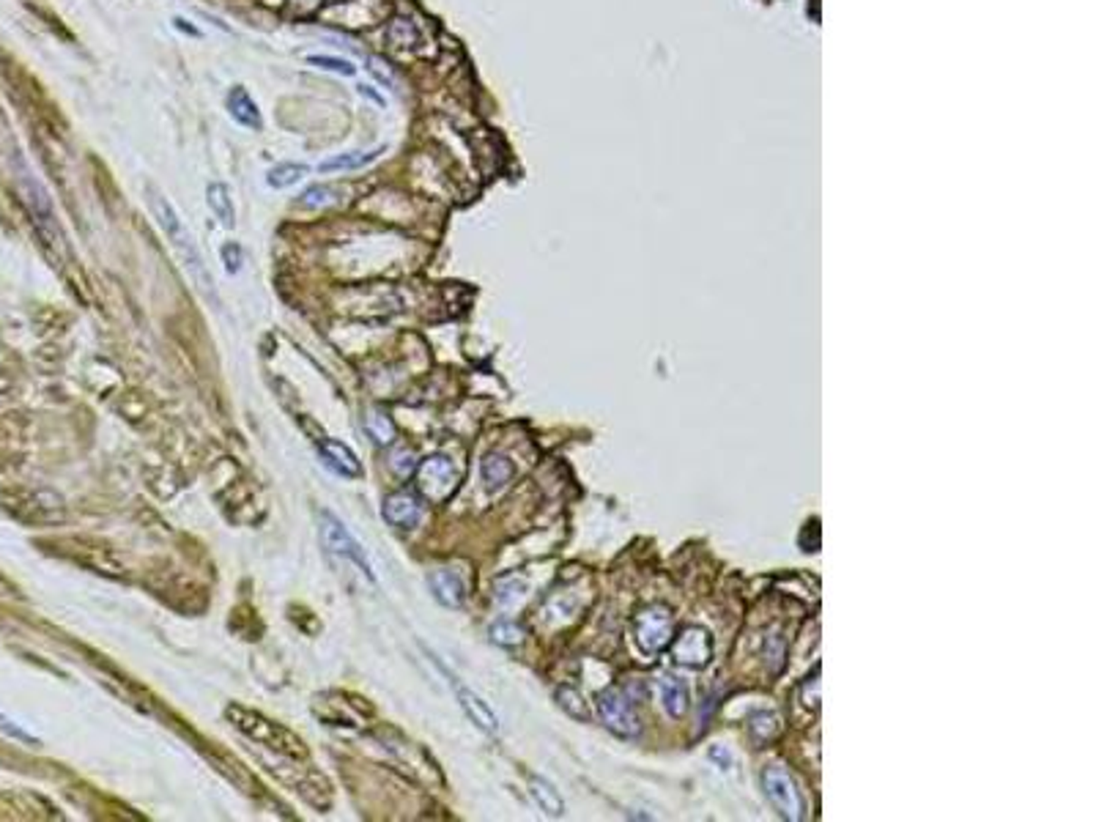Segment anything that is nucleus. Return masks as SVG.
Segmentation results:
<instances>
[{
  "label": "nucleus",
  "mask_w": 1096,
  "mask_h": 822,
  "mask_svg": "<svg viewBox=\"0 0 1096 822\" xmlns=\"http://www.w3.org/2000/svg\"><path fill=\"white\" fill-rule=\"evenodd\" d=\"M146 195H148V209H151L154 220L159 222V228H162V233L167 236L170 247H173L176 255L181 258L184 269L189 271V278L197 283V288H201L206 297H214V280L209 278L206 263H204V255H201V250H197L192 233L186 231L184 220L178 217L176 206H173L157 187H146Z\"/></svg>",
  "instance_id": "f257e3e1"
},
{
  "label": "nucleus",
  "mask_w": 1096,
  "mask_h": 822,
  "mask_svg": "<svg viewBox=\"0 0 1096 822\" xmlns=\"http://www.w3.org/2000/svg\"><path fill=\"white\" fill-rule=\"evenodd\" d=\"M225 718L233 723L236 732H242L247 741H253V743H258V746H263L269 751H277L285 760H305L308 757V749H305L302 738L293 735L291 729H285L282 723L266 718L258 710H250L244 704H228Z\"/></svg>",
  "instance_id": "f03ea898"
},
{
  "label": "nucleus",
  "mask_w": 1096,
  "mask_h": 822,
  "mask_svg": "<svg viewBox=\"0 0 1096 822\" xmlns=\"http://www.w3.org/2000/svg\"><path fill=\"white\" fill-rule=\"evenodd\" d=\"M17 190H20L23 203H25L28 214L33 217V225H36L39 236L44 239V244L52 247V250H63V233H61V225L55 220L52 201H50L47 190L42 187V181L23 162H20V170H17Z\"/></svg>",
  "instance_id": "7ed1b4c3"
},
{
  "label": "nucleus",
  "mask_w": 1096,
  "mask_h": 822,
  "mask_svg": "<svg viewBox=\"0 0 1096 822\" xmlns=\"http://www.w3.org/2000/svg\"><path fill=\"white\" fill-rule=\"evenodd\" d=\"M319 532H321L324 548H327L332 557L343 560L346 565H354L367 581H376V573H373V565H370V560H367V554H365V548L359 545V540L346 529V524H343L338 515L321 513V526H319Z\"/></svg>",
  "instance_id": "20e7f679"
},
{
  "label": "nucleus",
  "mask_w": 1096,
  "mask_h": 822,
  "mask_svg": "<svg viewBox=\"0 0 1096 822\" xmlns=\"http://www.w3.org/2000/svg\"><path fill=\"white\" fill-rule=\"evenodd\" d=\"M762 789H765L767 800L773 803V808H776L784 819H789V822L806 819V811H809L806 798H804L798 781L792 779V773H789L786 768H781V765L765 768V773H762Z\"/></svg>",
  "instance_id": "39448f33"
},
{
  "label": "nucleus",
  "mask_w": 1096,
  "mask_h": 822,
  "mask_svg": "<svg viewBox=\"0 0 1096 822\" xmlns=\"http://www.w3.org/2000/svg\"><path fill=\"white\" fill-rule=\"evenodd\" d=\"M672 630H674V619L663 603H653V606L642 609L634 619V638H636V647L644 656L663 653L672 642Z\"/></svg>",
  "instance_id": "423d86ee"
},
{
  "label": "nucleus",
  "mask_w": 1096,
  "mask_h": 822,
  "mask_svg": "<svg viewBox=\"0 0 1096 822\" xmlns=\"http://www.w3.org/2000/svg\"><path fill=\"white\" fill-rule=\"evenodd\" d=\"M4 507L23 521H52L61 515L63 499L47 488H31V491H12Z\"/></svg>",
  "instance_id": "0eeeda50"
},
{
  "label": "nucleus",
  "mask_w": 1096,
  "mask_h": 822,
  "mask_svg": "<svg viewBox=\"0 0 1096 822\" xmlns=\"http://www.w3.org/2000/svg\"><path fill=\"white\" fill-rule=\"evenodd\" d=\"M597 713L617 738L639 735V718L634 713V704L620 688H606L604 694H597Z\"/></svg>",
  "instance_id": "6e6552de"
},
{
  "label": "nucleus",
  "mask_w": 1096,
  "mask_h": 822,
  "mask_svg": "<svg viewBox=\"0 0 1096 822\" xmlns=\"http://www.w3.org/2000/svg\"><path fill=\"white\" fill-rule=\"evenodd\" d=\"M672 656L685 669H705L713 658V636L702 625H688L674 638Z\"/></svg>",
  "instance_id": "1a4fd4ad"
},
{
  "label": "nucleus",
  "mask_w": 1096,
  "mask_h": 822,
  "mask_svg": "<svg viewBox=\"0 0 1096 822\" xmlns=\"http://www.w3.org/2000/svg\"><path fill=\"white\" fill-rule=\"evenodd\" d=\"M423 513H425L423 499L412 491H395L381 505L384 521L397 529H415L423 521Z\"/></svg>",
  "instance_id": "9d476101"
},
{
  "label": "nucleus",
  "mask_w": 1096,
  "mask_h": 822,
  "mask_svg": "<svg viewBox=\"0 0 1096 822\" xmlns=\"http://www.w3.org/2000/svg\"><path fill=\"white\" fill-rule=\"evenodd\" d=\"M420 483L431 496H436V499L447 496L453 491V486H455L453 461L444 458V455H431V458H425L420 464Z\"/></svg>",
  "instance_id": "9b49d317"
},
{
  "label": "nucleus",
  "mask_w": 1096,
  "mask_h": 822,
  "mask_svg": "<svg viewBox=\"0 0 1096 822\" xmlns=\"http://www.w3.org/2000/svg\"><path fill=\"white\" fill-rule=\"evenodd\" d=\"M455 696H458L461 710L466 713V718H469L477 729H482L485 735H496V732H500V718H496V713L491 710V704H488L480 694H474V691L466 688V685H455Z\"/></svg>",
  "instance_id": "f8f14e48"
},
{
  "label": "nucleus",
  "mask_w": 1096,
  "mask_h": 822,
  "mask_svg": "<svg viewBox=\"0 0 1096 822\" xmlns=\"http://www.w3.org/2000/svg\"><path fill=\"white\" fill-rule=\"evenodd\" d=\"M319 452H321L324 464L329 469H335L338 475H343V477H359L362 475V464H359L357 452L348 444H343L338 439H321Z\"/></svg>",
  "instance_id": "ddd939ff"
},
{
  "label": "nucleus",
  "mask_w": 1096,
  "mask_h": 822,
  "mask_svg": "<svg viewBox=\"0 0 1096 822\" xmlns=\"http://www.w3.org/2000/svg\"><path fill=\"white\" fill-rule=\"evenodd\" d=\"M428 587H431L434 598L447 609H461L466 600V584L453 571H434L428 576Z\"/></svg>",
  "instance_id": "4468645a"
},
{
  "label": "nucleus",
  "mask_w": 1096,
  "mask_h": 822,
  "mask_svg": "<svg viewBox=\"0 0 1096 822\" xmlns=\"http://www.w3.org/2000/svg\"><path fill=\"white\" fill-rule=\"evenodd\" d=\"M225 105H228V113H231V118H233L236 124H242V127H247V129H261V127H263L261 110H258L255 99L250 97V90H247L244 85H233V88L228 90Z\"/></svg>",
  "instance_id": "2eb2a0df"
},
{
  "label": "nucleus",
  "mask_w": 1096,
  "mask_h": 822,
  "mask_svg": "<svg viewBox=\"0 0 1096 822\" xmlns=\"http://www.w3.org/2000/svg\"><path fill=\"white\" fill-rule=\"evenodd\" d=\"M480 477L488 491H502L505 486L513 483L516 477V464L508 458L505 452H488L480 464Z\"/></svg>",
  "instance_id": "dca6fc26"
},
{
  "label": "nucleus",
  "mask_w": 1096,
  "mask_h": 822,
  "mask_svg": "<svg viewBox=\"0 0 1096 822\" xmlns=\"http://www.w3.org/2000/svg\"><path fill=\"white\" fill-rule=\"evenodd\" d=\"M661 702H663V710L669 713V718H682L691 707V691L682 680L669 675L661 680Z\"/></svg>",
  "instance_id": "f3484780"
},
{
  "label": "nucleus",
  "mask_w": 1096,
  "mask_h": 822,
  "mask_svg": "<svg viewBox=\"0 0 1096 822\" xmlns=\"http://www.w3.org/2000/svg\"><path fill=\"white\" fill-rule=\"evenodd\" d=\"M386 42H389L392 50L406 52V50H415V47L423 42V33H420V28H417L415 20H409V17H392L389 25H386Z\"/></svg>",
  "instance_id": "a211bd4d"
},
{
  "label": "nucleus",
  "mask_w": 1096,
  "mask_h": 822,
  "mask_svg": "<svg viewBox=\"0 0 1096 822\" xmlns=\"http://www.w3.org/2000/svg\"><path fill=\"white\" fill-rule=\"evenodd\" d=\"M206 203H209V209H212V214L220 220V225L223 228H233L236 225V209H233V198H231V190L223 184V181H212L209 184V190H206Z\"/></svg>",
  "instance_id": "6ab92c4d"
},
{
  "label": "nucleus",
  "mask_w": 1096,
  "mask_h": 822,
  "mask_svg": "<svg viewBox=\"0 0 1096 822\" xmlns=\"http://www.w3.org/2000/svg\"><path fill=\"white\" fill-rule=\"evenodd\" d=\"M529 787H532V798L538 800V806H540L548 817H562V814H565V800H562V795L557 792V787H554L551 781H546V779H540V776H532V779H529Z\"/></svg>",
  "instance_id": "aec40b11"
},
{
  "label": "nucleus",
  "mask_w": 1096,
  "mask_h": 822,
  "mask_svg": "<svg viewBox=\"0 0 1096 822\" xmlns=\"http://www.w3.org/2000/svg\"><path fill=\"white\" fill-rule=\"evenodd\" d=\"M384 154V148H373V151H351V154H340L332 159H324L319 165V173H335V170H359L370 162H376Z\"/></svg>",
  "instance_id": "412c9836"
},
{
  "label": "nucleus",
  "mask_w": 1096,
  "mask_h": 822,
  "mask_svg": "<svg viewBox=\"0 0 1096 822\" xmlns=\"http://www.w3.org/2000/svg\"><path fill=\"white\" fill-rule=\"evenodd\" d=\"M308 170H310V167L302 165V162H280V165H274V167L266 173V184H269L272 190H288V187H293L296 181L302 178Z\"/></svg>",
  "instance_id": "4be33fe9"
},
{
  "label": "nucleus",
  "mask_w": 1096,
  "mask_h": 822,
  "mask_svg": "<svg viewBox=\"0 0 1096 822\" xmlns=\"http://www.w3.org/2000/svg\"><path fill=\"white\" fill-rule=\"evenodd\" d=\"M554 699H557V704H559L570 718H576V721H589V704L584 702V696L578 694V688H573V685H559V688L554 691Z\"/></svg>",
  "instance_id": "5701e85b"
},
{
  "label": "nucleus",
  "mask_w": 1096,
  "mask_h": 822,
  "mask_svg": "<svg viewBox=\"0 0 1096 822\" xmlns=\"http://www.w3.org/2000/svg\"><path fill=\"white\" fill-rule=\"evenodd\" d=\"M335 201H338V190H335V187H329V184H313V187H308L302 195H299L296 206H302V209H324V206H329V203H335Z\"/></svg>",
  "instance_id": "b1692460"
},
{
  "label": "nucleus",
  "mask_w": 1096,
  "mask_h": 822,
  "mask_svg": "<svg viewBox=\"0 0 1096 822\" xmlns=\"http://www.w3.org/2000/svg\"><path fill=\"white\" fill-rule=\"evenodd\" d=\"M524 628L519 625V622H510V619H500L496 625H491V638L496 645H502V647H516V645H521L524 642Z\"/></svg>",
  "instance_id": "393cba45"
},
{
  "label": "nucleus",
  "mask_w": 1096,
  "mask_h": 822,
  "mask_svg": "<svg viewBox=\"0 0 1096 822\" xmlns=\"http://www.w3.org/2000/svg\"><path fill=\"white\" fill-rule=\"evenodd\" d=\"M367 433L378 441V444H392L395 441V422L384 414V411H370L367 422H365Z\"/></svg>",
  "instance_id": "a878e982"
},
{
  "label": "nucleus",
  "mask_w": 1096,
  "mask_h": 822,
  "mask_svg": "<svg viewBox=\"0 0 1096 822\" xmlns=\"http://www.w3.org/2000/svg\"><path fill=\"white\" fill-rule=\"evenodd\" d=\"M308 63H313L319 69H327V71H335V74H343V77L357 74V66L351 61H346V58H338V55H308Z\"/></svg>",
  "instance_id": "bb28decb"
},
{
  "label": "nucleus",
  "mask_w": 1096,
  "mask_h": 822,
  "mask_svg": "<svg viewBox=\"0 0 1096 822\" xmlns=\"http://www.w3.org/2000/svg\"><path fill=\"white\" fill-rule=\"evenodd\" d=\"M389 467H392V472H395L397 477H409V475L417 469V458H415V452H412L409 447H401V449L392 452Z\"/></svg>",
  "instance_id": "cd10ccee"
},
{
  "label": "nucleus",
  "mask_w": 1096,
  "mask_h": 822,
  "mask_svg": "<svg viewBox=\"0 0 1096 822\" xmlns=\"http://www.w3.org/2000/svg\"><path fill=\"white\" fill-rule=\"evenodd\" d=\"M223 263H225V271H228V274H239V271H242V263H244V250H242L236 241H228V244L223 247Z\"/></svg>",
  "instance_id": "c85d7f7f"
},
{
  "label": "nucleus",
  "mask_w": 1096,
  "mask_h": 822,
  "mask_svg": "<svg viewBox=\"0 0 1096 822\" xmlns=\"http://www.w3.org/2000/svg\"><path fill=\"white\" fill-rule=\"evenodd\" d=\"M502 590L496 592V598H500V603H516L521 595H524V590H527V584L524 581H505V584H500Z\"/></svg>",
  "instance_id": "c756f323"
},
{
  "label": "nucleus",
  "mask_w": 1096,
  "mask_h": 822,
  "mask_svg": "<svg viewBox=\"0 0 1096 822\" xmlns=\"http://www.w3.org/2000/svg\"><path fill=\"white\" fill-rule=\"evenodd\" d=\"M288 4L299 12V14H313L324 0H288Z\"/></svg>",
  "instance_id": "7c9ffc66"
},
{
  "label": "nucleus",
  "mask_w": 1096,
  "mask_h": 822,
  "mask_svg": "<svg viewBox=\"0 0 1096 822\" xmlns=\"http://www.w3.org/2000/svg\"><path fill=\"white\" fill-rule=\"evenodd\" d=\"M0 729H6V732H9V735L20 738V741H25V743H36V741H33V738H31L28 732H23V729H20V726H14V723H12V721H6V718H0Z\"/></svg>",
  "instance_id": "2f4dec72"
},
{
  "label": "nucleus",
  "mask_w": 1096,
  "mask_h": 822,
  "mask_svg": "<svg viewBox=\"0 0 1096 822\" xmlns=\"http://www.w3.org/2000/svg\"><path fill=\"white\" fill-rule=\"evenodd\" d=\"M359 94H362V97H370L376 105H384V97H378L376 90H373V88H367V85H359Z\"/></svg>",
  "instance_id": "473e14b6"
},
{
  "label": "nucleus",
  "mask_w": 1096,
  "mask_h": 822,
  "mask_svg": "<svg viewBox=\"0 0 1096 822\" xmlns=\"http://www.w3.org/2000/svg\"><path fill=\"white\" fill-rule=\"evenodd\" d=\"M173 23H176V28H181V31H186V33H192V36H201V31H197V28H192V25H186V23H184L181 17H176Z\"/></svg>",
  "instance_id": "72a5a7b5"
}]
</instances>
